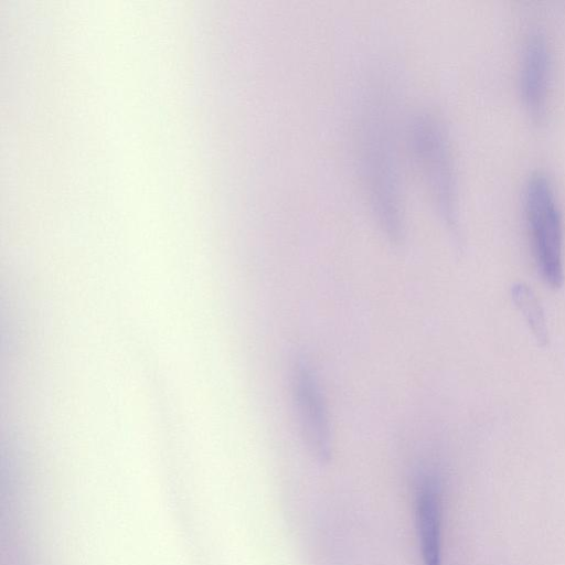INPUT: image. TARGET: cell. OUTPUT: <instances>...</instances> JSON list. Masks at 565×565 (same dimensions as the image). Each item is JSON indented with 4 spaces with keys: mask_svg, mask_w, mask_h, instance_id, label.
Instances as JSON below:
<instances>
[{
    "mask_svg": "<svg viewBox=\"0 0 565 565\" xmlns=\"http://www.w3.org/2000/svg\"><path fill=\"white\" fill-rule=\"evenodd\" d=\"M524 210L539 275L546 285L557 288L564 279L562 214L554 186L542 171L532 173L526 181Z\"/></svg>",
    "mask_w": 565,
    "mask_h": 565,
    "instance_id": "cell-1",
    "label": "cell"
},
{
    "mask_svg": "<svg viewBox=\"0 0 565 565\" xmlns=\"http://www.w3.org/2000/svg\"><path fill=\"white\" fill-rule=\"evenodd\" d=\"M416 143L426 175L435 195L437 209L450 231H457L456 182L452 160L445 131L433 118L416 122Z\"/></svg>",
    "mask_w": 565,
    "mask_h": 565,
    "instance_id": "cell-2",
    "label": "cell"
},
{
    "mask_svg": "<svg viewBox=\"0 0 565 565\" xmlns=\"http://www.w3.org/2000/svg\"><path fill=\"white\" fill-rule=\"evenodd\" d=\"M292 394L305 443L321 463L332 456V437L327 407L310 364L299 358L292 367Z\"/></svg>",
    "mask_w": 565,
    "mask_h": 565,
    "instance_id": "cell-3",
    "label": "cell"
},
{
    "mask_svg": "<svg viewBox=\"0 0 565 565\" xmlns=\"http://www.w3.org/2000/svg\"><path fill=\"white\" fill-rule=\"evenodd\" d=\"M550 49L541 28L529 30L521 55L520 88L527 113L535 121H541L546 113Z\"/></svg>",
    "mask_w": 565,
    "mask_h": 565,
    "instance_id": "cell-4",
    "label": "cell"
},
{
    "mask_svg": "<svg viewBox=\"0 0 565 565\" xmlns=\"http://www.w3.org/2000/svg\"><path fill=\"white\" fill-rule=\"evenodd\" d=\"M415 525L425 565H440L443 545V492L436 475L420 476L415 491Z\"/></svg>",
    "mask_w": 565,
    "mask_h": 565,
    "instance_id": "cell-5",
    "label": "cell"
},
{
    "mask_svg": "<svg viewBox=\"0 0 565 565\" xmlns=\"http://www.w3.org/2000/svg\"><path fill=\"white\" fill-rule=\"evenodd\" d=\"M512 299L536 339L545 341L546 324L544 315L532 290L523 284H516L512 288Z\"/></svg>",
    "mask_w": 565,
    "mask_h": 565,
    "instance_id": "cell-6",
    "label": "cell"
}]
</instances>
